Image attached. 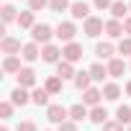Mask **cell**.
Wrapping results in <instances>:
<instances>
[{
  "mask_svg": "<svg viewBox=\"0 0 131 131\" xmlns=\"http://www.w3.org/2000/svg\"><path fill=\"white\" fill-rule=\"evenodd\" d=\"M123 31L131 36V16H128V18H123Z\"/></svg>",
  "mask_w": 131,
  "mask_h": 131,
  "instance_id": "37",
  "label": "cell"
},
{
  "mask_svg": "<svg viewBox=\"0 0 131 131\" xmlns=\"http://www.w3.org/2000/svg\"><path fill=\"white\" fill-rule=\"evenodd\" d=\"M49 8L54 13H64L67 8H72V3H70V0H49Z\"/></svg>",
  "mask_w": 131,
  "mask_h": 131,
  "instance_id": "29",
  "label": "cell"
},
{
  "mask_svg": "<svg viewBox=\"0 0 131 131\" xmlns=\"http://www.w3.org/2000/svg\"><path fill=\"white\" fill-rule=\"evenodd\" d=\"M82 118H90V113H88V108H85V103H77V105H72V108H70V121H75V123H80Z\"/></svg>",
  "mask_w": 131,
  "mask_h": 131,
  "instance_id": "16",
  "label": "cell"
},
{
  "mask_svg": "<svg viewBox=\"0 0 131 131\" xmlns=\"http://www.w3.org/2000/svg\"><path fill=\"white\" fill-rule=\"evenodd\" d=\"M90 121H93V123H108V111H105L103 105L90 108Z\"/></svg>",
  "mask_w": 131,
  "mask_h": 131,
  "instance_id": "20",
  "label": "cell"
},
{
  "mask_svg": "<svg viewBox=\"0 0 131 131\" xmlns=\"http://www.w3.org/2000/svg\"><path fill=\"white\" fill-rule=\"evenodd\" d=\"M0 131H8V128H0Z\"/></svg>",
  "mask_w": 131,
  "mask_h": 131,
  "instance_id": "39",
  "label": "cell"
},
{
  "mask_svg": "<svg viewBox=\"0 0 131 131\" xmlns=\"http://www.w3.org/2000/svg\"><path fill=\"white\" fill-rule=\"evenodd\" d=\"M23 67H21V57H5V62H3V72H8V75H18Z\"/></svg>",
  "mask_w": 131,
  "mask_h": 131,
  "instance_id": "13",
  "label": "cell"
},
{
  "mask_svg": "<svg viewBox=\"0 0 131 131\" xmlns=\"http://www.w3.org/2000/svg\"><path fill=\"white\" fill-rule=\"evenodd\" d=\"M16 131H36V123L34 121H23V123H18Z\"/></svg>",
  "mask_w": 131,
  "mask_h": 131,
  "instance_id": "35",
  "label": "cell"
},
{
  "mask_svg": "<svg viewBox=\"0 0 131 131\" xmlns=\"http://www.w3.org/2000/svg\"><path fill=\"white\" fill-rule=\"evenodd\" d=\"M116 49H118V54H123V57H131V36H126V39H121Z\"/></svg>",
  "mask_w": 131,
  "mask_h": 131,
  "instance_id": "30",
  "label": "cell"
},
{
  "mask_svg": "<svg viewBox=\"0 0 131 131\" xmlns=\"http://www.w3.org/2000/svg\"><path fill=\"white\" fill-rule=\"evenodd\" d=\"M88 72H90V77H93L95 82H103V80L108 77V67H103V64H100V62H95V64H93V67L88 70Z\"/></svg>",
  "mask_w": 131,
  "mask_h": 131,
  "instance_id": "17",
  "label": "cell"
},
{
  "mask_svg": "<svg viewBox=\"0 0 131 131\" xmlns=\"http://www.w3.org/2000/svg\"><path fill=\"white\" fill-rule=\"evenodd\" d=\"M67 116H70V111L67 108H64V105H49L46 108V118L51 121V123H64V121H67Z\"/></svg>",
  "mask_w": 131,
  "mask_h": 131,
  "instance_id": "3",
  "label": "cell"
},
{
  "mask_svg": "<svg viewBox=\"0 0 131 131\" xmlns=\"http://www.w3.org/2000/svg\"><path fill=\"white\" fill-rule=\"evenodd\" d=\"M116 121H118L121 126H131V108H128V105H118V111H116Z\"/></svg>",
  "mask_w": 131,
  "mask_h": 131,
  "instance_id": "23",
  "label": "cell"
},
{
  "mask_svg": "<svg viewBox=\"0 0 131 131\" xmlns=\"http://www.w3.org/2000/svg\"><path fill=\"white\" fill-rule=\"evenodd\" d=\"M128 67H131V62H128Z\"/></svg>",
  "mask_w": 131,
  "mask_h": 131,
  "instance_id": "40",
  "label": "cell"
},
{
  "mask_svg": "<svg viewBox=\"0 0 131 131\" xmlns=\"http://www.w3.org/2000/svg\"><path fill=\"white\" fill-rule=\"evenodd\" d=\"M103 131H123V126L118 121H108V123H103Z\"/></svg>",
  "mask_w": 131,
  "mask_h": 131,
  "instance_id": "34",
  "label": "cell"
},
{
  "mask_svg": "<svg viewBox=\"0 0 131 131\" xmlns=\"http://www.w3.org/2000/svg\"><path fill=\"white\" fill-rule=\"evenodd\" d=\"M41 59L49 62V64H59V62H62V49H59L57 44H46V46L41 49Z\"/></svg>",
  "mask_w": 131,
  "mask_h": 131,
  "instance_id": "4",
  "label": "cell"
},
{
  "mask_svg": "<svg viewBox=\"0 0 131 131\" xmlns=\"http://www.w3.org/2000/svg\"><path fill=\"white\" fill-rule=\"evenodd\" d=\"M128 131H131V126H128Z\"/></svg>",
  "mask_w": 131,
  "mask_h": 131,
  "instance_id": "42",
  "label": "cell"
},
{
  "mask_svg": "<svg viewBox=\"0 0 131 131\" xmlns=\"http://www.w3.org/2000/svg\"><path fill=\"white\" fill-rule=\"evenodd\" d=\"M105 31V23H103V18H98V16H90L88 21H85V34L88 36H98V34H103Z\"/></svg>",
  "mask_w": 131,
  "mask_h": 131,
  "instance_id": "6",
  "label": "cell"
},
{
  "mask_svg": "<svg viewBox=\"0 0 131 131\" xmlns=\"http://www.w3.org/2000/svg\"><path fill=\"white\" fill-rule=\"evenodd\" d=\"M59 131H77V126H75V121H64V123H59Z\"/></svg>",
  "mask_w": 131,
  "mask_h": 131,
  "instance_id": "36",
  "label": "cell"
},
{
  "mask_svg": "<svg viewBox=\"0 0 131 131\" xmlns=\"http://www.w3.org/2000/svg\"><path fill=\"white\" fill-rule=\"evenodd\" d=\"M0 49H3L8 57H16V54H21V41L18 39H13V36H3V41H0Z\"/></svg>",
  "mask_w": 131,
  "mask_h": 131,
  "instance_id": "7",
  "label": "cell"
},
{
  "mask_svg": "<svg viewBox=\"0 0 131 131\" xmlns=\"http://www.w3.org/2000/svg\"><path fill=\"white\" fill-rule=\"evenodd\" d=\"M90 82H93L90 72H77V75H75V88H77V90H88Z\"/></svg>",
  "mask_w": 131,
  "mask_h": 131,
  "instance_id": "26",
  "label": "cell"
},
{
  "mask_svg": "<svg viewBox=\"0 0 131 131\" xmlns=\"http://www.w3.org/2000/svg\"><path fill=\"white\" fill-rule=\"evenodd\" d=\"M51 36H57V34H54V28L46 26V23H36V26L31 28V39H34L36 44H44V46H46V44L51 41Z\"/></svg>",
  "mask_w": 131,
  "mask_h": 131,
  "instance_id": "1",
  "label": "cell"
},
{
  "mask_svg": "<svg viewBox=\"0 0 131 131\" xmlns=\"http://www.w3.org/2000/svg\"><path fill=\"white\" fill-rule=\"evenodd\" d=\"M75 34H77V28H75V23H72V21H62V23L57 26V39L67 41V44L75 39Z\"/></svg>",
  "mask_w": 131,
  "mask_h": 131,
  "instance_id": "5",
  "label": "cell"
},
{
  "mask_svg": "<svg viewBox=\"0 0 131 131\" xmlns=\"http://www.w3.org/2000/svg\"><path fill=\"white\" fill-rule=\"evenodd\" d=\"M77 72H75V67H72V62H59L57 64V77H62V80H70V77H75Z\"/></svg>",
  "mask_w": 131,
  "mask_h": 131,
  "instance_id": "14",
  "label": "cell"
},
{
  "mask_svg": "<svg viewBox=\"0 0 131 131\" xmlns=\"http://www.w3.org/2000/svg\"><path fill=\"white\" fill-rule=\"evenodd\" d=\"M113 3H116V0H93V5H95L98 10H111Z\"/></svg>",
  "mask_w": 131,
  "mask_h": 131,
  "instance_id": "33",
  "label": "cell"
},
{
  "mask_svg": "<svg viewBox=\"0 0 131 131\" xmlns=\"http://www.w3.org/2000/svg\"><path fill=\"white\" fill-rule=\"evenodd\" d=\"M126 13H128V5L123 3V0H116V3L111 5V16H113L116 21H121V18H123Z\"/></svg>",
  "mask_w": 131,
  "mask_h": 131,
  "instance_id": "24",
  "label": "cell"
},
{
  "mask_svg": "<svg viewBox=\"0 0 131 131\" xmlns=\"http://www.w3.org/2000/svg\"><path fill=\"white\" fill-rule=\"evenodd\" d=\"M36 85V72L31 70V67H23L21 72H18V88H34Z\"/></svg>",
  "mask_w": 131,
  "mask_h": 131,
  "instance_id": "8",
  "label": "cell"
},
{
  "mask_svg": "<svg viewBox=\"0 0 131 131\" xmlns=\"http://www.w3.org/2000/svg\"><path fill=\"white\" fill-rule=\"evenodd\" d=\"M28 100H31V95H28L26 88H16V90L10 93V103H13V105H26Z\"/></svg>",
  "mask_w": 131,
  "mask_h": 131,
  "instance_id": "15",
  "label": "cell"
},
{
  "mask_svg": "<svg viewBox=\"0 0 131 131\" xmlns=\"http://www.w3.org/2000/svg\"><path fill=\"white\" fill-rule=\"evenodd\" d=\"M113 51H116V46H113L111 41H100V44L95 46V54H98V57H103V59H111V57H113Z\"/></svg>",
  "mask_w": 131,
  "mask_h": 131,
  "instance_id": "22",
  "label": "cell"
},
{
  "mask_svg": "<svg viewBox=\"0 0 131 131\" xmlns=\"http://www.w3.org/2000/svg\"><path fill=\"white\" fill-rule=\"evenodd\" d=\"M0 16H3V26H8V23L18 21V16H16V8H13V5H3V8H0Z\"/></svg>",
  "mask_w": 131,
  "mask_h": 131,
  "instance_id": "27",
  "label": "cell"
},
{
  "mask_svg": "<svg viewBox=\"0 0 131 131\" xmlns=\"http://www.w3.org/2000/svg\"><path fill=\"white\" fill-rule=\"evenodd\" d=\"M128 10H131V5H128Z\"/></svg>",
  "mask_w": 131,
  "mask_h": 131,
  "instance_id": "41",
  "label": "cell"
},
{
  "mask_svg": "<svg viewBox=\"0 0 131 131\" xmlns=\"http://www.w3.org/2000/svg\"><path fill=\"white\" fill-rule=\"evenodd\" d=\"M39 46H36V41H31V44H23V49H21V59H26V62H36L39 59Z\"/></svg>",
  "mask_w": 131,
  "mask_h": 131,
  "instance_id": "12",
  "label": "cell"
},
{
  "mask_svg": "<svg viewBox=\"0 0 131 131\" xmlns=\"http://www.w3.org/2000/svg\"><path fill=\"white\" fill-rule=\"evenodd\" d=\"M18 26H21V28H34V26H36V16H34V10L21 13V16H18Z\"/></svg>",
  "mask_w": 131,
  "mask_h": 131,
  "instance_id": "25",
  "label": "cell"
},
{
  "mask_svg": "<svg viewBox=\"0 0 131 131\" xmlns=\"http://www.w3.org/2000/svg\"><path fill=\"white\" fill-rule=\"evenodd\" d=\"M103 98H105V100H118V98H121V88H118L116 82H105V85H103Z\"/></svg>",
  "mask_w": 131,
  "mask_h": 131,
  "instance_id": "18",
  "label": "cell"
},
{
  "mask_svg": "<svg viewBox=\"0 0 131 131\" xmlns=\"http://www.w3.org/2000/svg\"><path fill=\"white\" fill-rule=\"evenodd\" d=\"M126 95H131V80L126 82Z\"/></svg>",
  "mask_w": 131,
  "mask_h": 131,
  "instance_id": "38",
  "label": "cell"
},
{
  "mask_svg": "<svg viewBox=\"0 0 131 131\" xmlns=\"http://www.w3.org/2000/svg\"><path fill=\"white\" fill-rule=\"evenodd\" d=\"M100 98H103V90H98V88H88V90H82V103L90 105V108L100 105Z\"/></svg>",
  "mask_w": 131,
  "mask_h": 131,
  "instance_id": "9",
  "label": "cell"
},
{
  "mask_svg": "<svg viewBox=\"0 0 131 131\" xmlns=\"http://www.w3.org/2000/svg\"><path fill=\"white\" fill-rule=\"evenodd\" d=\"M62 59L64 62H80L82 59V46L77 44V41H70V44H64V49H62Z\"/></svg>",
  "mask_w": 131,
  "mask_h": 131,
  "instance_id": "2",
  "label": "cell"
},
{
  "mask_svg": "<svg viewBox=\"0 0 131 131\" xmlns=\"http://www.w3.org/2000/svg\"><path fill=\"white\" fill-rule=\"evenodd\" d=\"M49 95H51V93H49L46 88H36V90L31 93V100H34L36 105H49Z\"/></svg>",
  "mask_w": 131,
  "mask_h": 131,
  "instance_id": "19",
  "label": "cell"
},
{
  "mask_svg": "<svg viewBox=\"0 0 131 131\" xmlns=\"http://www.w3.org/2000/svg\"><path fill=\"white\" fill-rule=\"evenodd\" d=\"M70 13H72V18H82V21H88L90 18V5L88 3H82V0H80V3H72V8H70Z\"/></svg>",
  "mask_w": 131,
  "mask_h": 131,
  "instance_id": "11",
  "label": "cell"
},
{
  "mask_svg": "<svg viewBox=\"0 0 131 131\" xmlns=\"http://www.w3.org/2000/svg\"><path fill=\"white\" fill-rule=\"evenodd\" d=\"M49 5V0H28V10H41V8H46Z\"/></svg>",
  "mask_w": 131,
  "mask_h": 131,
  "instance_id": "32",
  "label": "cell"
},
{
  "mask_svg": "<svg viewBox=\"0 0 131 131\" xmlns=\"http://www.w3.org/2000/svg\"><path fill=\"white\" fill-rule=\"evenodd\" d=\"M0 116H3V118H10V116H13V103H10V100L0 103Z\"/></svg>",
  "mask_w": 131,
  "mask_h": 131,
  "instance_id": "31",
  "label": "cell"
},
{
  "mask_svg": "<svg viewBox=\"0 0 131 131\" xmlns=\"http://www.w3.org/2000/svg\"><path fill=\"white\" fill-rule=\"evenodd\" d=\"M123 70H126V62H123V59H111V62H108V75H111V77H121Z\"/></svg>",
  "mask_w": 131,
  "mask_h": 131,
  "instance_id": "21",
  "label": "cell"
},
{
  "mask_svg": "<svg viewBox=\"0 0 131 131\" xmlns=\"http://www.w3.org/2000/svg\"><path fill=\"white\" fill-rule=\"evenodd\" d=\"M44 88H46V90H49L51 95H57V93H62V77H57V75H54V77H49Z\"/></svg>",
  "mask_w": 131,
  "mask_h": 131,
  "instance_id": "28",
  "label": "cell"
},
{
  "mask_svg": "<svg viewBox=\"0 0 131 131\" xmlns=\"http://www.w3.org/2000/svg\"><path fill=\"white\" fill-rule=\"evenodd\" d=\"M105 34L111 36V39H123V23L121 21H116V18H111V21H105Z\"/></svg>",
  "mask_w": 131,
  "mask_h": 131,
  "instance_id": "10",
  "label": "cell"
}]
</instances>
